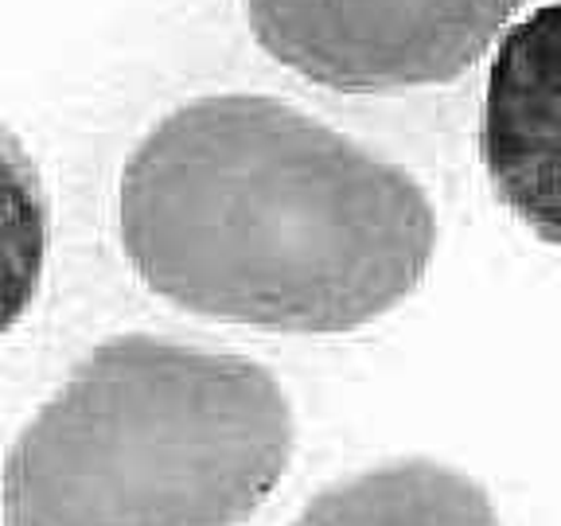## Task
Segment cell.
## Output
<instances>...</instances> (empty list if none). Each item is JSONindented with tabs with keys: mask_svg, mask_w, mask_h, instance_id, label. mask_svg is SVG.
<instances>
[{
	"mask_svg": "<svg viewBox=\"0 0 561 526\" xmlns=\"http://www.w3.org/2000/svg\"><path fill=\"white\" fill-rule=\"evenodd\" d=\"M523 0H245L254 39L300 79L390 94L460 79Z\"/></svg>",
	"mask_w": 561,
	"mask_h": 526,
	"instance_id": "3",
	"label": "cell"
},
{
	"mask_svg": "<svg viewBox=\"0 0 561 526\" xmlns=\"http://www.w3.org/2000/svg\"><path fill=\"white\" fill-rule=\"evenodd\" d=\"M47 192L24 140L0 125V335L32 308L47 262Z\"/></svg>",
	"mask_w": 561,
	"mask_h": 526,
	"instance_id": "6",
	"label": "cell"
},
{
	"mask_svg": "<svg viewBox=\"0 0 561 526\" xmlns=\"http://www.w3.org/2000/svg\"><path fill=\"white\" fill-rule=\"evenodd\" d=\"M293 456L277 378L125 335L90 351L0 472L4 526H242Z\"/></svg>",
	"mask_w": 561,
	"mask_h": 526,
	"instance_id": "2",
	"label": "cell"
},
{
	"mask_svg": "<svg viewBox=\"0 0 561 526\" xmlns=\"http://www.w3.org/2000/svg\"><path fill=\"white\" fill-rule=\"evenodd\" d=\"M293 526H500V518L465 472L402 460L320 491Z\"/></svg>",
	"mask_w": 561,
	"mask_h": 526,
	"instance_id": "5",
	"label": "cell"
},
{
	"mask_svg": "<svg viewBox=\"0 0 561 526\" xmlns=\"http://www.w3.org/2000/svg\"><path fill=\"white\" fill-rule=\"evenodd\" d=\"M122 242L187 312L351 332L421 285L437 219L405 168L277 98L180 105L122 175Z\"/></svg>",
	"mask_w": 561,
	"mask_h": 526,
	"instance_id": "1",
	"label": "cell"
},
{
	"mask_svg": "<svg viewBox=\"0 0 561 526\" xmlns=\"http://www.w3.org/2000/svg\"><path fill=\"white\" fill-rule=\"evenodd\" d=\"M480 157L495 199L530 235L561 245V0L503 35L483 94Z\"/></svg>",
	"mask_w": 561,
	"mask_h": 526,
	"instance_id": "4",
	"label": "cell"
}]
</instances>
